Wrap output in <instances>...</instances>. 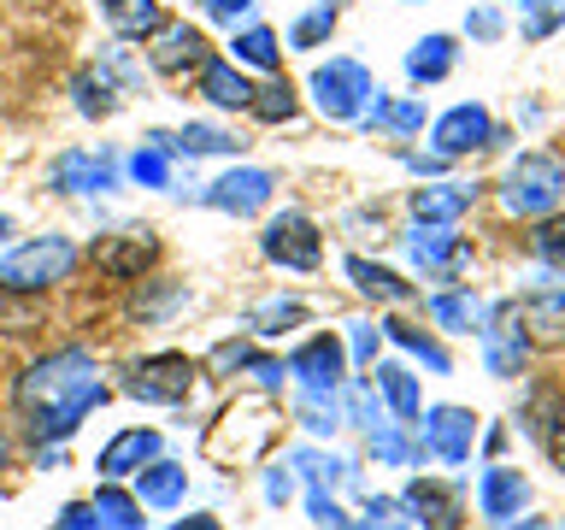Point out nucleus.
I'll return each instance as SVG.
<instances>
[{"label":"nucleus","instance_id":"obj_38","mask_svg":"<svg viewBox=\"0 0 565 530\" xmlns=\"http://www.w3.org/2000/svg\"><path fill=\"white\" fill-rule=\"evenodd\" d=\"M71 95H77V113H88V118H106L118 106V95L106 88V77L100 71H77V83H71Z\"/></svg>","mask_w":565,"mask_h":530},{"label":"nucleus","instance_id":"obj_40","mask_svg":"<svg viewBox=\"0 0 565 530\" xmlns=\"http://www.w3.org/2000/svg\"><path fill=\"white\" fill-rule=\"evenodd\" d=\"M300 424H307L312 436H335L342 431V406H335V395H307V389H300Z\"/></svg>","mask_w":565,"mask_h":530},{"label":"nucleus","instance_id":"obj_19","mask_svg":"<svg viewBox=\"0 0 565 530\" xmlns=\"http://www.w3.org/2000/svg\"><path fill=\"white\" fill-rule=\"evenodd\" d=\"M524 431L542 442V454L554 459V466L565 471V395L559 389H547V395L530 401V413H524Z\"/></svg>","mask_w":565,"mask_h":530},{"label":"nucleus","instance_id":"obj_58","mask_svg":"<svg viewBox=\"0 0 565 530\" xmlns=\"http://www.w3.org/2000/svg\"><path fill=\"white\" fill-rule=\"evenodd\" d=\"M0 466H7V436H0Z\"/></svg>","mask_w":565,"mask_h":530},{"label":"nucleus","instance_id":"obj_49","mask_svg":"<svg viewBox=\"0 0 565 530\" xmlns=\"http://www.w3.org/2000/svg\"><path fill=\"white\" fill-rule=\"evenodd\" d=\"M247 360H254V348H247V342H218V348H212V371H242Z\"/></svg>","mask_w":565,"mask_h":530},{"label":"nucleus","instance_id":"obj_4","mask_svg":"<svg viewBox=\"0 0 565 530\" xmlns=\"http://www.w3.org/2000/svg\"><path fill=\"white\" fill-rule=\"evenodd\" d=\"M312 100H318L324 118H342V124L353 118L360 124L365 106L377 100V83H371V71L360 60H330V65L312 71Z\"/></svg>","mask_w":565,"mask_h":530},{"label":"nucleus","instance_id":"obj_1","mask_svg":"<svg viewBox=\"0 0 565 530\" xmlns=\"http://www.w3.org/2000/svg\"><path fill=\"white\" fill-rule=\"evenodd\" d=\"M100 401H106L100 371H95V360H88L83 348L47 353V360H35L24 378H18V406H24L35 442H60V436H71Z\"/></svg>","mask_w":565,"mask_h":530},{"label":"nucleus","instance_id":"obj_33","mask_svg":"<svg viewBox=\"0 0 565 530\" xmlns=\"http://www.w3.org/2000/svg\"><path fill=\"white\" fill-rule=\"evenodd\" d=\"M430 318H436V325H448V330H459V336L483 330V307H477L471 295H436L430 300Z\"/></svg>","mask_w":565,"mask_h":530},{"label":"nucleus","instance_id":"obj_13","mask_svg":"<svg viewBox=\"0 0 565 530\" xmlns=\"http://www.w3.org/2000/svg\"><path fill=\"white\" fill-rule=\"evenodd\" d=\"M512 312H519V330L530 336V348H565V289H536Z\"/></svg>","mask_w":565,"mask_h":530},{"label":"nucleus","instance_id":"obj_37","mask_svg":"<svg viewBox=\"0 0 565 530\" xmlns=\"http://www.w3.org/2000/svg\"><path fill=\"white\" fill-rule=\"evenodd\" d=\"M189 307V283H153L148 295H136V318H171V312H183Z\"/></svg>","mask_w":565,"mask_h":530},{"label":"nucleus","instance_id":"obj_23","mask_svg":"<svg viewBox=\"0 0 565 530\" xmlns=\"http://www.w3.org/2000/svg\"><path fill=\"white\" fill-rule=\"evenodd\" d=\"M201 95H206L212 106H224V113H242V106L254 100V83H247L230 60H206V65H201Z\"/></svg>","mask_w":565,"mask_h":530},{"label":"nucleus","instance_id":"obj_32","mask_svg":"<svg viewBox=\"0 0 565 530\" xmlns=\"http://www.w3.org/2000/svg\"><path fill=\"white\" fill-rule=\"evenodd\" d=\"M171 148H183V153L194 159V153H242L247 141L230 136V130H218V124H183V136H171Z\"/></svg>","mask_w":565,"mask_h":530},{"label":"nucleus","instance_id":"obj_26","mask_svg":"<svg viewBox=\"0 0 565 530\" xmlns=\"http://www.w3.org/2000/svg\"><path fill=\"white\" fill-rule=\"evenodd\" d=\"M454 53H459L454 35H424V42L406 53V77L413 83H441L454 71Z\"/></svg>","mask_w":565,"mask_h":530},{"label":"nucleus","instance_id":"obj_60","mask_svg":"<svg viewBox=\"0 0 565 530\" xmlns=\"http://www.w3.org/2000/svg\"><path fill=\"white\" fill-rule=\"evenodd\" d=\"M7 230H12V224H7V219H0V236H7Z\"/></svg>","mask_w":565,"mask_h":530},{"label":"nucleus","instance_id":"obj_9","mask_svg":"<svg viewBox=\"0 0 565 530\" xmlns=\"http://www.w3.org/2000/svg\"><path fill=\"white\" fill-rule=\"evenodd\" d=\"M430 141H436L441 159H459V153H471V148H489V141H494V118L477 100H466V106H454V113L436 118Z\"/></svg>","mask_w":565,"mask_h":530},{"label":"nucleus","instance_id":"obj_28","mask_svg":"<svg viewBox=\"0 0 565 530\" xmlns=\"http://www.w3.org/2000/svg\"><path fill=\"white\" fill-rule=\"evenodd\" d=\"M42 318L47 307L30 289H7L0 283V336H30V330H42Z\"/></svg>","mask_w":565,"mask_h":530},{"label":"nucleus","instance_id":"obj_45","mask_svg":"<svg viewBox=\"0 0 565 530\" xmlns=\"http://www.w3.org/2000/svg\"><path fill=\"white\" fill-rule=\"evenodd\" d=\"M95 71H100V77H113L124 95H136V88H141V71L130 65V53H124V47H106L100 60H95Z\"/></svg>","mask_w":565,"mask_h":530},{"label":"nucleus","instance_id":"obj_39","mask_svg":"<svg viewBox=\"0 0 565 530\" xmlns=\"http://www.w3.org/2000/svg\"><path fill=\"white\" fill-rule=\"evenodd\" d=\"M247 113L265 118V124H289L295 118V88L289 83H271V88H254V100H247Z\"/></svg>","mask_w":565,"mask_h":530},{"label":"nucleus","instance_id":"obj_16","mask_svg":"<svg viewBox=\"0 0 565 530\" xmlns=\"http://www.w3.org/2000/svg\"><path fill=\"white\" fill-rule=\"evenodd\" d=\"M524 501H530V484L512 466H489L483 484H477V507H483V519H494V524H512L524 512Z\"/></svg>","mask_w":565,"mask_h":530},{"label":"nucleus","instance_id":"obj_7","mask_svg":"<svg viewBox=\"0 0 565 530\" xmlns=\"http://www.w3.org/2000/svg\"><path fill=\"white\" fill-rule=\"evenodd\" d=\"M471 442H477V418L466 406H430V413H418V448L424 454L448 459V466H466Z\"/></svg>","mask_w":565,"mask_h":530},{"label":"nucleus","instance_id":"obj_12","mask_svg":"<svg viewBox=\"0 0 565 530\" xmlns=\"http://www.w3.org/2000/svg\"><path fill=\"white\" fill-rule=\"evenodd\" d=\"M289 378L307 389V395H335V389H342V342H335V336H312V342L289 360Z\"/></svg>","mask_w":565,"mask_h":530},{"label":"nucleus","instance_id":"obj_61","mask_svg":"<svg viewBox=\"0 0 565 530\" xmlns=\"http://www.w3.org/2000/svg\"><path fill=\"white\" fill-rule=\"evenodd\" d=\"M324 7H330V0H324Z\"/></svg>","mask_w":565,"mask_h":530},{"label":"nucleus","instance_id":"obj_30","mask_svg":"<svg viewBox=\"0 0 565 530\" xmlns=\"http://www.w3.org/2000/svg\"><path fill=\"white\" fill-rule=\"evenodd\" d=\"M130 177L141 189H171V136H153L148 148H136Z\"/></svg>","mask_w":565,"mask_h":530},{"label":"nucleus","instance_id":"obj_17","mask_svg":"<svg viewBox=\"0 0 565 530\" xmlns=\"http://www.w3.org/2000/svg\"><path fill=\"white\" fill-rule=\"evenodd\" d=\"M148 459H159V431H118L100 448V477H106V484H118V477H136Z\"/></svg>","mask_w":565,"mask_h":530},{"label":"nucleus","instance_id":"obj_2","mask_svg":"<svg viewBox=\"0 0 565 530\" xmlns=\"http://www.w3.org/2000/svg\"><path fill=\"white\" fill-rule=\"evenodd\" d=\"M565 201V166L554 153H519L507 166V183H501V206L512 219H547Z\"/></svg>","mask_w":565,"mask_h":530},{"label":"nucleus","instance_id":"obj_44","mask_svg":"<svg viewBox=\"0 0 565 530\" xmlns=\"http://www.w3.org/2000/svg\"><path fill=\"white\" fill-rule=\"evenodd\" d=\"M530 247H536V259H547V265H565V219H547L536 224V236H530Z\"/></svg>","mask_w":565,"mask_h":530},{"label":"nucleus","instance_id":"obj_57","mask_svg":"<svg viewBox=\"0 0 565 530\" xmlns=\"http://www.w3.org/2000/svg\"><path fill=\"white\" fill-rule=\"evenodd\" d=\"M171 530H218V524H212L206 512H201V519H183V524H171Z\"/></svg>","mask_w":565,"mask_h":530},{"label":"nucleus","instance_id":"obj_59","mask_svg":"<svg viewBox=\"0 0 565 530\" xmlns=\"http://www.w3.org/2000/svg\"><path fill=\"white\" fill-rule=\"evenodd\" d=\"M348 530H377V524H348Z\"/></svg>","mask_w":565,"mask_h":530},{"label":"nucleus","instance_id":"obj_10","mask_svg":"<svg viewBox=\"0 0 565 530\" xmlns=\"http://www.w3.org/2000/svg\"><path fill=\"white\" fill-rule=\"evenodd\" d=\"M483 360H489V371L494 378H519V365L530 360V336L519 330V312L512 307H501L494 318H483Z\"/></svg>","mask_w":565,"mask_h":530},{"label":"nucleus","instance_id":"obj_51","mask_svg":"<svg viewBox=\"0 0 565 530\" xmlns=\"http://www.w3.org/2000/svg\"><path fill=\"white\" fill-rule=\"evenodd\" d=\"M466 30L477 35V42H494V35H501V12H494V7H477V12L466 18Z\"/></svg>","mask_w":565,"mask_h":530},{"label":"nucleus","instance_id":"obj_48","mask_svg":"<svg viewBox=\"0 0 565 530\" xmlns=\"http://www.w3.org/2000/svg\"><path fill=\"white\" fill-rule=\"evenodd\" d=\"M348 418H353V424H383V418H377V401H371L365 383L348 389Z\"/></svg>","mask_w":565,"mask_h":530},{"label":"nucleus","instance_id":"obj_21","mask_svg":"<svg viewBox=\"0 0 565 530\" xmlns=\"http://www.w3.org/2000/svg\"><path fill=\"white\" fill-rule=\"evenodd\" d=\"M189 489V471L171 466V459H148V466L136 471V501L141 507H177Z\"/></svg>","mask_w":565,"mask_h":530},{"label":"nucleus","instance_id":"obj_25","mask_svg":"<svg viewBox=\"0 0 565 530\" xmlns=\"http://www.w3.org/2000/svg\"><path fill=\"white\" fill-rule=\"evenodd\" d=\"M348 277L360 283V295L383 300V307H401V300H413V283H401L395 272H388V265H371V259H360V254L348 259Z\"/></svg>","mask_w":565,"mask_h":530},{"label":"nucleus","instance_id":"obj_55","mask_svg":"<svg viewBox=\"0 0 565 530\" xmlns=\"http://www.w3.org/2000/svg\"><path fill=\"white\" fill-rule=\"evenodd\" d=\"M201 7H206L212 18H224V24H230V18H236V12H247L254 0H201Z\"/></svg>","mask_w":565,"mask_h":530},{"label":"nucleus","instance_id":"obj_42","mask_svg":"<svg viewBox=\"0 0 565 530\" xmlns=\"http://www.w3.org/2000/svg\"><path fill=\"white\" fill-rule=\"evenodd\" d=\"M330 35H335V7H318L307 18H295L289 47H318V42H330Z\"/></svg>","mask_w":565,"mask_h":530},{"label":"nucleus","instance_id":"obj_43","mask_svg":"<svg viewBox=\"0 0 565 530\" xmlns=\"http://www.w3.org/2000/svg\"><path fill=\"white\" fill-rule=\"evenodd\" d=\"M307 318V307L300 300H271V307H259L254 318H247V330H259V336H277V330H289Z\"/></svg>","mask_w":565,"mask_h":530},{"label":"nucleus","instance_id":"obj_52","mask_svg":"<svg viewBox=\"0 0 565 530\" xmlns=\"http://www.w3.org/2000/svg\"><path fill=\"white\" fill-rule=\"evenodd\" d=\"M353 330V360H377V330L371 325H348Z\"/></svg>","mask_w":565,"mask_h":530},{"label":"nucleus","instance_id":"obj_3","mask_svg":"<svg viewBox=\"0 0 565 530\" xmlns=\"http://www.w3.org/2000/svg\"><path fill=\"white\" fill-rule=\"evenodd\" d=\"M71 272H77V247L65 236H35V242L12 247V254L0 259V283H7V289H30V295L65 283Z\"/></svg>","mask_w":565,"mask_h":530},{"label":"nucleus","instance_id":"obj_47","mask_svg":"<svg viewBox=\"0 0 565 530\" xmlns=\"http://www.w3.org/2000/svg\"><path fill=\"white\" fill-rule=\"evenodd\" d=\"M383 124H388V130H401V136L424 130V100H395V106L383 113Z\"/></svg>","mask_w":565,"mask_h":530},{"label":"nucleus","instance_id":"obj_8","mask_svg":"<svg viewBox=\"0 0 565 530\" xmlns=\"http://www.w3.org/2000/svg\"><path fill=\"white\" fill-rule=\"evenodd\" d=\"M88 259H95L100 277L130 283V277H141L159 259V236L153 230H118V236H100L95 247H88Z\"/></svg>","mask_w":565,"mask_h":530},{"label":"nucleus","instance_id":"obj_53","mask_svg":"<svg viewBox=\"0 0 565 530\" xmlns=\"http://www.w3.org/2000/svg\"><path fill=\"white\" fill-rule=\"evenodd\" d=\"M289 495H295V477H289V471H271V477H265V501H271V507H282Z\"/></svg>","mask_w":565,"mask_h":530},{"label":"nucleus","instance_id":"obj_11","mask_svg":"<svg viewBox=\"0 0 565 530\" xmlns=\"http://www.w3.org/2000/svg\"><path fill=\"white\" fill-rule=\"evenodd\" d=\"M271 171H259V166H242V171H224L218 183H212L201 201L206 206H218V212H236V219H247V212H259L265 201H271Z\"/></svg>","mask_w":565,"mask_h":530},{"label":"nucleus","instance_id":"obj_31","mask_svg":"<svg viewBox=\"0 0 565 530\" xmlns=\"http://www.w3.org/2000/svg\"><path fill=\"white\" fill-rule=\"evenodd\" d=\"M88 507L100 512L106 530H148V519H141V501H136V495H124V489H113V484H106Z\"/></svg>","mask_w":565,"mask_h":530},{"label":"nucleus","instance_id":"obj_41","mask_svg":"<svg viewBox=\"0 0 565 530\" xmlns=\"http://www.w3.org/2000/svg\"><path fill=\"white\" fill-rule=\"evenodd\" d=\"M524 12V35L530 42H542V35H554L565 24V0H519Z\"/></svg>","mask_w":565,"mask_h":530},{"label":"nucleus","instance_id":"obj_24","mask_svg":"<svg viewBox=\"0 0 565 530\" xmlns=\"http://www.w3.org/2000/svg\"><path fill=\"white\" fill-rule=\"evenodd\" d=\"M106 24L124 42H141V35H153L166 24V12H159V0H106Z\"/></svg>","mask_w":565,"mask_h":530},{"label":"nucleus","instance_id":"obj_54","mask_svg":"<svg viewBox=\"0 0 565 530\" xmlns=\"http://www.w3.org/2000/svg\"><path fill=\"white\" fill-rule=\"evenodd\" d=\"M242 371H254L259 389H282V365H277V360H247Z\"/></svg>","mask_w":565,"mask_h":530},{"label":"nucleus","instance_id":"obj_27","mask_svg":"<svg viewBox=\"0 0 565 530\" xmlns=\"http://www.w3.org/2000/svg\"><path fill=\"white\" fill-rule=\"evenodd\" d=\"M377 389H383V401L395 406L401 424H418L424 401H418V378H413V371H406V365H377Z\"/></svg>","mask_w":565,"mask_h":530},{"label":"nucleus","instance_id":"obj_15","mask_svg":"<svg viewBox=\"0 0 565 530\" xmlns=\"http://www.w3.org/2000/svg\"><path fill=\"white\" fill-rule=\"evenodd\" d=\"M47 189H60V194H106L113 189V166L95 159V153H83V148H71V153L53 159Z\"/></svg>","mask_w":565,"mask_h":530},{"label":"nucleus","instance_id":"obj_20","mask_svg":"<svg viewBox=\"0 0 565 530\" xmlns=\"http://www.w3.org/2000/svg\"><path fill=\"white\" fill-rule=\"evenodd\" d=\"M406 254H413V265H424V272H454V265L466 259V247H459V236L448 224H418L413 236H406Z\"/></svg>","mask_w":565,"mask_h":530},{"label":"nucleus","instance_id":"obj_34","mask_svg":"<svg viewBox=\"0 0 565 530\" xmlns=\"http://www.w3.org/2000/svg\"><path fill=\"white\" fill-rule=\"evenodd\" d=\"M289 466L295 471H307L312 477V489H330V484H348V459H335V454H318V448H295L289 454Z\"/></svg>","mask_w":565,"mask_h":530},{"label":"nucleus","instance_id":"obj_14","mask_svg":"<svg viewBox=\"0 0 565 530\" xmlns=\"http://www.w3.org/2000/svg\"><path fill=\"white\" fill-rule=\"evenodd\" d=\"M148 42H153V71H166V77H183L189 65H206V35L194 24H159Z\"/></svg>","mask_w":565,"mask_h":530},{"label":"nucleus","instance_id":"obj_50","mask_svg":"<svg viewBox=\"0 0 565 530\" xmlns=\"http://www.w3.org/2000/svg\"><path fill=\"white\" fill-rule=\"evenodd\" d=\"M60 530H106V524H100V512H95V507L71 501V507L60 512Z\"/></svg>","mask_w":565,"mask_h":530},{"label":"nucleus","instance_id":"obj_36","mask_svg":"<svg viewBox=\"0 0 565 530\" xmlns=\"http://www.w3.org/2000/svg\"><path fill=\"white\" fill-rule=\"evenodd\" d=\"M236 60H242V65H254V71H277V65H282V53H277V35L265 30V24L242 30V35H236Z\"/></svg>","mask_w":565,"mask_h":530},{"label":"nucleus","instance_id":"obj_6","mask_svg":"<svg viewBox=\"0 0 565 530\" xmlns=\"http://www.w3.org/2000/svg\"><path fill=\"white\" fill-rule=\"evenodd\" d=\"M259 247L271 265H282V272H312V265L324 259V242H318V224L307 212H277V219L265 224Z\"/></svg>","mask_w":565,"mask_h":530},{"label":"nucleus","instance_id":"obj_18","mask_svg":"<svg viewBox=\"0 0 565 530\" xmlns=\"http://www.w3.org/2000/svg\"><path fill=\"white\" fill-rule=\"evenodd\" d=\"M401 512H413L424 530H459V524H466L459 495L441 489V484H413V489H406V501H401Z\"/></svg>","mask_w":565,"mask_h":530},{"label":"nucleus","instance_id":"obj_5","mask_svg":"<svg viewBox=\"0 0 565 530\" xmlns=\"http://www.w3.org/2000/svg\"><path fill=\"white\" fill-rule=\"evenodd\" d=\"M130 401H153V406H177L194 389V360L189 353H148L130 365Z\"/></svg>","mask_w":565,"mask_h":530},{"label":"nucleus","instance_id":"obj_56","mask_svg":"<svg viewBox=\"0 0 565 530\" xmlns=\"http://www.w3.org/2000/svg\"><path fill=\"white\" fill-rule=\"evenodd\" d=\"M507 530H565V524H554V519H512Z\"/></svg>","mask_w":565,"mask_h":530},{"label":"nucleus","instance_id":"obj_46","mask_svg":"<svg viewBox=\"0 0 565 530\" xmlns=\"http://www.w3.org/2000/svg\"><path fill=\"white\" fill-rule=\"evenodd\" d=\"M307 512H312V524H324V530H348V524H353V519L330 501L324 489H312V495H307Z\"/></svg>","mask_w":565,"mask_h":530},{"label":"nucleus","instance_id":"obj_22","mask_svg":"<svg viewBox=\"0 0 565 530\" xmlns=\"http://www.w3.org/2000/svg\"><path fill=\"white\" fill-rule=\"evenodd\" d=\"M471 201H477V189H466V183H430V189H413V219L418 224H454Z\"/></svg>","mask_w":565,"mask_h":530},{"label":"nucleus","instance_id":"obj_29","mask_svg":"<svg viewBox=\"0 0 565 530\" xmlns=\"http://www.w3.org/2000/svg\"><path fill=\"white\" fill-rule=\"evenodd\" d=\"M383 336H388V342H401L406 353H418V360L430 365L436 378H448V371H454V360H448V348H441V342H430V336H424L418 325H401V318H388V325H383Z\"/></svg>","mask_w":565,"mask_h":530},{"label":"nucleus","instance_id":"obj_35","mask_svg":"<svg viewBox=\"0 0 565 530\" xmlns=\"http://www.w3.org/2000/svg\"><path fill=\"white\" fill-rule=\"evenodd\" d=\"M371 454L383 466H413V459H424V448L406 431H395V424H371Z\"/></svg>","mask_w":565,"mask_h":530}]
</instances>
